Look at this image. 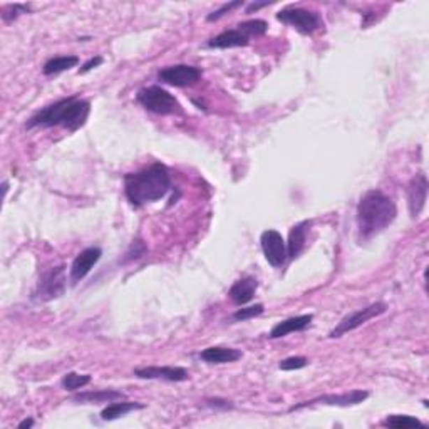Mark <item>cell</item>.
<instances>
[{
  "instance_id": "ffe728a7",
  "label": "cell",
  "mask_w": 429,
  "mask_h": 429,
  "mask_svg": "<svg viewBox=\"0 0 429 429\" xmlns=\"http://www.w3.org/2000/svg\"><path fill=\"white\" fill-rule=\"evenodd\" d=\"M138 409H145V405H141V402L112 401L101 411V419H103V421H116V419L123 418V416Z\"/></svg>"
},
{
  "instance_id": "7c38bea8",
  "label": "cell",
  "mask_w": 429,
  "mask_h": 429,
  "mask_svg": "<svg viewBox=\"0 0 429 429\" xmlns=\"http://www.w3.org/2000/svg\"><path fill=\"white\" fill-rule=\"evenodd\" d=\"M428 176L424 173H418L413 176L409 183H407L406 195H407V208H409L411 218H418L426 207L428 200Z\"/></svg>"
},
{
  "instance_id": "ac0fdd59",
  "label": "cell",
  "mask_w": 429,
  "mask_h": 429,
  "mask_svg": "<svg viewBox=\"0 0 429 429\" xmlns=\"http://www.w3.org/2000/svg\"><path fill=\"white\" fill-rule=\"evenodd\" d=\"M124 393L117 389H99V391H89V393L75 394L71 398V401L78 402V405H101V402H112L121 401L124 399Z\"/></svg>"
},
{
  "instance_id": "f1b7e54d",
  "label": "cell",
  "mask_w": 429,
  "mask_h": 429,
  "mask_svg": "<svg viewBox=\"0 0 429 429\" xmlns=\"http://www.w3.org/2000/svg\"><path fill=\"white\" fill-rule=\"evenodd\" d=\"M104 62V59L101 57V56H96V57H91L89 61L87 62H84L82 64V67L81 69H79V74H86V73H89V71H92V69H96V67H99L101 64H103Z\"/></svg>"
},
{
  "instance_id": "52a82bcc",
  "label": "cell",
  "mask_w": 429,
  "mask_h": 429,
  "mask_svg": "<svg viewBox=\"0 0 429 429\" xmlns=\"http://www.w3.org/2000/svg\"><path fill=\"white\" fill-rule=\"evenodd\" d=\"M386 310H388V305H386L384 302H374V304L364 307V309L356 310V312L346 315V317H344L342 321L329 332V337L330 339L342 337V335H346L347 332H352L359 329V327H363L364 323L371 321V319L379 317V315L384 314Z\"/></svg>"
},
{
  "instance_id": "7a4b0ae2",
  "label": "cell",
  "mask_w": 429,
  "mask_h": 429,
  "mask_svg": "<svg viewBox=\"0 0 429 429\" xmlns=\"http://www.w3.org/2000/svg\"><path fill=\"white\" fill-rule=\"evenodd\" d=\"M398 217V208L391 196L381 190L365 191L357 205V233L359 240H371L384 231Z\"/></svg>"
},
{
  "instance_id": "277c9868",
  "label": "cell",
  "mask_w": 429,
  "mask_h": 429,
  "mask_svg": "<svg viewBox=\"0 0 429 429\" xmlns=\"http://www.w3.org/2000/svg\"><path fill=\"white\" fill-rule=\"evenodd\" d=\"M136 101L146 109V111L154 112V115L159 116L183 115V108L182 104L178 103V99L159 86L141 87L136 94Z\"/></svg>"
},
{
  "instance_id": "d6986e66",
  "label": "cell",
  "mask_w": 429,
  "mask_h": 429,
  "mask_svg": "<svg viewBox=\"0 0 429 429\" xmlns=\"http://www.w3.org/2000/svg\"><path fill=\"white\" fill-rule=\"evenodd\" d=\"M250 44V39L238 29H230V31H225L221 34H218L217 37L208 41V48L212 49H231V48H245V45Z\"/></svg>"
},
{
  "instance_id": "8992f818",
  "label": "cell",
  "mask_w": 429,
  "mask_h": 429,
  "mask_svg": "<svg viewBox=\"0 0 429 429\" xmlns=\"http://www.w3.org/2000/svg\"><path fill=\"white\" fill-rule=\"evenodd\" d=\"M277 20L290 27L297 29L304 36H310L315 31L323 27L322 17L314 10H307L300 7H285L280 12H277Z\"/></svg>"
},
{
  "instance_id": "4316f807",
  "label": "cell",
  "mask_w": 429,
  "mask_h": 429,
  "mask_svg": "<svg viewBox=\"0 0 429 429\" xmlns=\"http://www.w3.org/2000/svg\"><path fill=\"white\" fill-rule=\"evenodd\" d=\"M242 6H243V2H242V0H235V2L223 3V6H221L220 8H217V10L212 12V14H210V15L207 17V20H208V22H214V20L221 19L223 15L230 14L231 10H235V8H238V7H242Z\"/></svg>"
},
{
  "instance_id": "e0dca14e",
  "label": "cell",
  "mask_w": 429,
  "mask_h": 429,
  "mask_svg": "<svg viewBox=\"0 0 429 429\" xmlns=\"http://www.w3.org/2000/svg\"><path fill=\"white\" fill-rule=\"evenodd\" d=\"M243 352L238 351V349H231V347H208L205 351H201L200 359L203 363L208 364H230V363H237L238 359H242Z\"/></svg>"
},
{
  "instance_id": "603a6c76",
  "label": "cell",
  "mask_w": 429,
  "mask_h": 429,
  "mask_svg": "<svg viewBox=\"0 0 429 429\" xmlns=\"http://www.w3.org/2000/svg\"><path fill=\"white\" fill-rule=\"evenodd\" d=\"M237 29L238 31H242L248 37V39H250V37L265 36L268 31V24L262 19H252V20H245V22L238 24Z\"/></svg>"
},
{
  "instance_id": "f546056e",
  "label": "cell",
  "mask_w": 429,
  "mask_h": 429,
  "mask_svg": "<svg viewBox=\"0 0 429 429\" xmlns=\"http://www.w3.org/2000/svg\"><path fill=\"white\" fill-rule=\"evenodd\" d=\"M205 406L208 407H221V409H231L233 407V405H231L230 401H226V399H207L205 401Z\"/></svg>"
},
{
  "instance_id": "6da1fadb",
  "label": "cell",
  "mask_w": 429,
  "mask_h": 429,
  "mask_svg": "<svg viewBox=\"0 0 429 429\" xmlns=\"http://www.w3.org/2000/svg\"><path fill=\"white\" fill-rule=\"evenodd\" d=\"M170 190L171 175L163 163H153L145 170L124 176L126 198L134 208H143L148 203L165 198Z\"/></svg>"
},
{
  "instance_id": "7402d4cb",
  "label": "cell",
  "mask_w": 429,
  "mask_h": 429,
  "mask_svg": "<svg viewBox=\"0 0 429 429\" xmlns=\"http://www.w3.org/2000/svg\"><path fill=\"white\" fill-rule=\"evenodd\" d=\"M382 426L388 428H396V429H406V428H416V426H424V424L419 421L418 418L414 416H407V414H393L388 416V418L382 421Z\"/></svg>"
},
{
  "instance_id": "4dcf8cb0",
  "label": "cell",
  "mask_w": 429,
  "mask_h": 429,
  "mask_svg": "<svg viewBox=\"0 0 429 429\" xmlns=\"http://www.w3.org/2000/svg\"><path fill=\"white\" fill-rule=\"evenodd\" d=\"M268 6H270V2H252L250 6L247 7V14H254V12L260 10V8H263V7H268Z\"/></svg>"
},
{
  "instance_id": "83f0119b",
  "label": "cell",
  "mask_w": 429,
  "mask_h": 429,
  "mask_svg": "<svg viewBox=\"0 0 429 429\" xmlns=\"http://www.w3.org/2000/svg\"><path fill=\"white\" fill-rule=\"evenodd\" d=\"M31 10V7L29 6H22V3H14V6H7L6 8H3V12H12L8 17H3V20L6 22H12V20L17 19L20 14H25V12Z\"/></svg>"
},
{
  "instance_id": "5b68a950",
  "label": "cell",
  "mask_w": 429,
  "mask_h": 429,
  "mask_svg": "<svg viewBox=\"0 0 429 429\" xmlns=\"http://www.w3.org/2000/svg\"><path fill=\"white\" fill-rule=\"evenodd\" d=\"M66 285L67 277L64 265L49 268V270L42 273L39 282H37V287L34 290V298L37 302L56 300V298L64 296Z\"/></svg>"
},
{
  "instance_id": "2e32d148",
  "label": "cell",
  "mask_w": 429,
  "mask_h": 429,
  "mask_svg": "<svg viewBox=\"0 0 429 429\" xmlns=\"http://www.w3.org/2000/svg\"><path fill=\"white\" fill-rule=\"evenodd\" d=\"M309 228H310L309 220L297 223V225H293L292 228H290L289 242H287L289 259H297V256H300L302 252H304V248L307 245V233H309Z\"/></svg>"
},
{
  "instance_id": "cb8c5ba5",
  "label": "cell",
  "mask_w": 429,
  "mask_h": 429,
  "mask_svg": "<svg viewBox=\"0 0 429 429\" xmlns=\"http://www.w3.org/2000/svg\"><path fill=\"white\" fill-rule=\"evenodd\" d=\"M92 377L89 374H78V372H67L62 377V388L66 391H75L81 389L84 386H87L91 382Z\"/></svg>"
},
{
  "instance_id": "484cf974",
  "label": "cell",
  "mask_w": 429,
  "mask_h": 429,
  "mask_svg": "<svg viewBox=\"0 0 429 429\" xmlns=\"http://www.w3.org/2000/svg\"><path fill=\"white\" fill-rule=\"evenodd\" d=\"M309 365V359L304 356H293V357H287V359L280 361L279 368L282 371H298V369H304Z\"/></svg>"
},
{
  "instance_id": "9a60e30c",
  "label": "cell",
  "mask_w": 429,
  "mask_h": 429,
  "mask_svg": "<svg viewBox=\"0 0 429 429\" xmlns=\"http://www.w3.org/2000/svg\"><path fill=\"white\" fill-rule=\"evenodd\" d=\"M312 321H314V315L312 314L296 315V317L285 319V321L275 323V326L272 327V330H270V334H268V337H270V339H280V337H285V335L292 334V332H302V330H305L307 327L310 326V322H312Z\"/></svg>"
},
{
  "instance_id": "1f68e13d",
  "label": "cell",
  "mask_w": 429,
  "mask_h": 429,
  "mask_svg": "<svg viewBox=\"0 0 429 429\" xmlns=\"http://www.w3.org/2000/svg\"><path fill=\"white\" fill-rule=\"evenodd\" d=\"M34 426V419L32 418H29V419H24L22 423H19V429H25V428H32Z\"/></svg>"
},
{
  "instance_id": "d4e9b609",
  "label": "cell",
  "mask_w": 429,
  "mask_h": 429,
  "mask_svg": "<svg viewBox=\"0 0 429 429\" xmlns=\"http://www.w3.org/2000/svg\"><path fill=\"white\" fill-rule=\"evenodd\" d=\"M263 310H265V307L262 304L243 307V309H238L237 312L233 314V321H237V322L250 321V319H255V317H259V315H262Z\"/></svg>"
},
{
  "instance_id": "30bf717a",
  "label": "cell",
  "mask_w": 429,
  "mask_h": 429,
  "mask_svg": "<svg viewBox=\"0 0 429 429\" xmlns=\"http://www.w3.org/2000/svg\"><path fill=\"white\" fill-rule=\"evenodd\" d=\"M260 243H262V250L265 255V260L272 265V267H282L287 262V242L282 237L280 231L277 230H265L260 237Z\"/></svg>"
},
{
  "instance_id": "44dd1931",
  "label": "cell",
  "mask_w": 429,
  "mask_h": 429,
  "mask_svg": "<svg viewBox=\"0 0 429 429\" xmlns=\"http://www.w3.org/2000/svg\"><path fill=\"white\" fill-rule=\"evenodd\" d=\"M78 64H79L78 56H56L45 62L44 67H42V73L45 75L61 74L64 73V71L73 69V67H75Z\"/></svg>"
},
{
  "instance_id": "8fae6325",
  "label": "cell",
  "mask_w": 429,
  "mask_h": 429,
  "mask_svg": "<svg viewBox=\"0 0 429 429\" xmlns=\"http://www.w3.org/2000/svg\"><path fill=\"white\" fill-rule=\"evenodd\" d=\"M134 376L138 379L148 381H170V382H183L190 379V374L184 368L178 365H148V368L134 369Z\"/></svg>"
},
{
  "instance_id": "5bb4252c",
  "label": "cell",
  "mask_w": 429,
  "mask_h": 429,
  "mask_svg": "<svg viewBox=\"0 0 429 429\" xmlns=\"http://www.w3.org/2000/svg\"><path fill=\"white\" fill-rule=\"evenodd\" d=\"M256 289H259V280L255 277L247 275L235 282L228 290V297L235 305H245L255 297Z\"/></svg>"
},
{
  "instance_id": "4fadbf2b",
  "label": "cell",
  "mask_w": 429,
  "mask_h": 429,
  "mask_svg": "<svg viewBox=\"0 0 429 429\" xmlns=\"http://www.w3.org/2000/svg\"><path fill=\"white\" fill-rule=\"evenodd\" d=\"M101 255H103V250L99 247H89L75 256L71 265V284L78 285L99 262Z\"/></svg>"
},
{
  "instance_id": "9c48e42d",
  "label": "cell",
  "mask_w": 429,
  "mask_h": 429,
  "mask_svg": "<svg viewBox=\"0 0 429 429\" xmlns=\"http://www.w3.org/2000/svg\"><path fill=\"white\" fill-rule=\"evenodd\" d=\"M158 79L168 86L175 87H190L201 79V69L188 64L168 66L158 73Z\"/></svg>"
},
{
  "instance_id": "ba28073f",
  "label": "cell",
  "mask_w": 429,
  "mask_h": 429,
  "mask_svg": "<svg viewBox=\"0 0 429 429\" xmlns=\"http://www.w3.org/2000/svg\"><path fill=\"white\" fill-rule=\"evenodd\" d=\"M368 398H369V393L363 389H354V391H351V393H344V394H323V396L314 398V399H310V401H304V402H298V405L290 406L289 413H293V411H300V409H304V407H312L317 405L335 406V407H351V406L361 405V402H364Z\"/></svg>"
},
{
  "instance_id": "3957f363",
  "label": "cell",
  "mask_w": 429,
  "mask_h": 429,
  "mask_svg": "<svg viewBox=\"0 0 429 429\" xmlns=\"http://www.w3.org/2000/svg\"><path fill=\"white\" fill-rule=\"evenodd\" d=\"M91 115L89 101L79 98V96H69V98L59 99L57 103L41 109L31 119L27 121V129L32 128H66L67 131L74 133L86 124L87 117Z\"/></svg>"
}]
</instances>
